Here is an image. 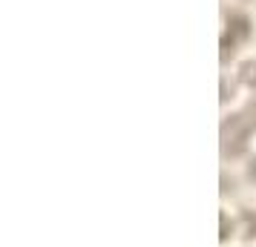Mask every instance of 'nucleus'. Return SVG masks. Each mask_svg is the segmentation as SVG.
Returning <instances> with one entry per match:
<instances>
[]
</instances>
